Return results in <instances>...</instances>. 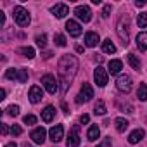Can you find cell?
<instances>
[{
    "label": "cell",
    "mask_w": 147,
    "mask_h": 147,
    "mask_svg": "<svg viewBox=\"0 0 147 147\" xmlns=\"http://www.w3.org/2000/svg\"><path fill=\"white\" fill-rule=\"evenodd\" d=\"M78 71V59L75 55H62L61 61H59V66H57V75L61 78V83H62V92L67 90V87L71 85L73 78H75Z\"/></svg>",
    "instance_id": "6da1fadb"
},
{
    "label": "cell",
    "mask_w": 147,
    "mask_h": 147,
    "mask_svg": "<svg viewBox=\"0 0 147 147\" xmlns=\"http://www.w3.org/2000/svg\"><path fill=\"white\" fill-rule=\"evenodd\" d=\"M5 78L7 80H14V82H19V83H26L28 82V71L24 67H19V69L11 67L5 73Z\"/></svg>",
    "instance_id": "7a4b0ae2"
},
{
    "label": "cell",
    "mask_w": 147,
    "mask_h": 147,
    "mask_svg": "<svg viewBox=\"0 0 147 147\" xmlns=\"http://www.w3.org/2000/svg\"><path fill=\"white\" fill-rule=\"evenodd\" d=\"M14 21H16L18 26H23V28L28 26L30 24V12L21 5L14 7Z\"/></svg>",
    "instance_id": "3957f363"
},
{
    "label": "cell",
    "mask_w": 147,
    "mask_h": 147,
    "mask_svg": "<svg viewBox=\"0 0 147 147\" xmlns=\"http://www.w3.org/2000/svg\"><path fill=\"white\" fill-rule=\"evenodd\" d=\"M92 97H94V88H92V85H90V83H83L82 88H80V94L76 95V104L88 102Z\"/></svg>",
    "instance_id": "277c9868"
},
{
    "label": "cell",
    "mask_w": 147,
    "mask_h": 147,
    "mask_svg": "<svg viewBox=\"0 0 147 147\" xmlns=\"http://www.w3.org/2000/svg\"><path fill=\"white\" fill-rule=\"evenodd\" d=\"M116 31H118V36L121 38V43L126 47V45L130 43V36H128V21H126V19H119Z\"/></svg>",
    "instance_id": "5b68a950"
},
{
    "label": "cell",
    "mask_w": 147,
    "mask_h": 147,
    "mask_svg": "<svg viewBox=\"0 0 147 147\" xmlns=\"http://www.w3.org/2000/svg\"><path fill=\"white\" fill-rule=\"evenodd\" d=\"M42 85L45 87V90H47L50 95H54V94L59 90L57 82H55V76H52V75H43V76H42Z\"/></svg>",
    "instance_id": "8992f818"
},
{
    "label": "cell",
    "mask_w": 147,
    "mask_h": 147,
    "mask_svg": "<svg viewBox=\"0 0 147 147\" xmlns=\"http://www.w3.org/2000/svg\"><path fill=\"white\" fill-rule=\"evenodd\" d=\"M116 87H118L119 92L128 94V92L131 90V78H130L128 75H119L118 80H116Z\"/></svg>",
    "instance_id": "52a82bcc"
},
{
    "label": "cell",
    "mask_w": 147,
    "mask_h": 147,
    "mask_svg": "<svg viewBox=\"0 0 147 147\" xmlns=\"http://www.w3.org/2000/svg\"><path fill=\"white\" fill-rule=\"evenodd\" d=\"M94 80H95L97 87H106V85H107V71L99 66V67L94 71Z\"/></svg>",
    "instance_id": "ba28073f"
},
{
    "label": "cell",
    "mask_w": 147,
    "mask_h": 147,
    "mask_svg": "<svg viewBox=\"0 0 147 147\" xmlns=\"http://www.w3.org/2000/svg\"><path fill=\"white\" fill-rule=\"evenodd\" d=\"M75 14H76V18H78L80 21H83V23H88V21L92 19V11H90V7H87V5H78V7L75 9Z\"/></svg>",
    "instance_id": "9c48e42d"
},
{
    "label": "cell",
    "mask_w": 147,
    "mask_h": 147,
    "mask_svg": "<svg viewBox=\"0 0 147 147\" xmlns=\"http://www.w3.org/2000/svg\"><path fill=\"white\" fill-rule=\"evenodd\" d=\"M49 137L52 142H61L64 138V126L62 125H55L49 130Z\"/></svg>",
    "instance_id": "30bf717a"
},
{
    "label": "cell",
    "mask_w": 147,
    "mask_h": 147,
    "mask_svg": "<svg viewBox=\"0 0 147 147\" xmlns=\"http://www.w3.org/2000/svg\"><path fill=\"white\" fill-rule=\"evenodd\" d=\"M66 31H67L71 36H80L83 30H82V26H80V23H78V21L69 19V21L66 23Z\"/></svg>",
    "instance_id": "8fae6325"
},
{
    "label": "cell",
    "mask_w": 147,
    "mask_h": 147,
    "mask_svg": "<svg viewBox=\"0 0 147 147\" xmlns=\"http://www.w3.org/2000/svg\"><path fill=\"white\" fill-rule=\"evenodd\" d=\"M66 145L67 147H80V135H78V126L71 128L69 135H67V140H66Z\"/></svg>",
    "instance_id": "7c38bea8"
},
{
    "label": "cell",
    "mask_w": 147,
    "mask_h": 147,
    "mask_svg": "<svg viewBox=\"0 0 147 147\" xmlns=\"http://www.w3.org/2000/svg\"><path fill=\"white\" fill-rule=\"evenodd\" d=\"M50 12H52L57 19H62V18H66V14H69V7H67L66 4H55V5H52Z\"/></svg>",
    "instance_id": "4fadbf2b"
},
{
    "label": "cell",
    "mask_w": 147,
    "mask_h": 147,
    "mask_svg": "<svg viewBox=\"0 0 147 147\" xmlns=\"http://www.w3.org/2000/svg\"><path fill=\"white\" fill-rule=\"evenodd\" d=\"M28 97H30V102H31V104H38V102L43 99V92H42V88H40L38 85H33V87L30 88Z\"/></svg>",
    "instance_id": "5bb4252c"
},
{
    "label": "cell",
    "mask_w": 147,
    "mask_h": 147,
    "mask_svg": "<svg viewBox=\"0 0 147 147\" xmlns=\"http://www.w3.org/2000/svg\"><path fill=\"white\" fill-rule=\"evenodd\" d=\"M45 135H47V131H45V128L43 126H38V128H35L33 131H31V140L35 142V144H43L45 142Z\"/></svg>",
    "instance_id": "9a60e30c"
},
{
    "label": "cell",
    "mask_w": 147,
    "mask_h": 147,
    "mask_svg": "<svg viewBox=\"0 0 147 147\" xmlns=\"http://www.w3.org/2000/svg\"><path fill=\"white\" fill-rule=\"evenodd\" d=\"M99 42H100L99 33H95V31H88V33H85V45H87V47H97Z\"/></svg>",
    "instance_id": "2e32d148"
},
{
    "label": "cell",
    "mask_w": 147,
    "mask_h": 147,
    "mask_svg": "<svg viewBox=\"0 0 147 147\" xmlns=\"http://www.w3.org/2000/svg\"><path fill=\"white\" fill-rule=\"evenodd\" d=\"M144 135H145V131H144L142 128H137V130H133V131L128 135V142H130V144H138V142L144 138Z\"/></svg>",
    "instance_id": "e0dca14e"
},
{
    "label": "cell",
    "mask_w": 147,
    "mask_h": 147,
    "mask_svg": "<svg viewBox=\"0 0 147 147\" xmlns=\"http://www.w3.org/2000/svg\"><path fill=\"white\" fill-rule=\"evenodd\" d=\"M54 116H55V107H54V106H47V107L42 111V119H43L45 123H50V121L54 119Z\"/></svg>",
    "instance_id": "ac0fdd59"
},
{
    "label": "cell",
    "mask_w": 147,
    "mask_h": 147,
    "mask_svg": "<svg viewBox=\"0 0 147 147\" xmlns=\"http://www.w3.org/2000/svg\"><path fill=\"white\" fill-rule=\"evenodd\" d=\"M109 69V73H111V75H118V73L123 69V62L119 61V59H113V61H109V66H107Z\"/></svg>",
    "instance_id": "d6986e66"
},
{
    "label": "cell",
    "mask_w": 147,
    "mask_h": 147,
    "mask_svg": "<svg viewBox=\"0 0 147 147\" xmlns=\"http://www.w3.org/2000/svg\"><path fill=\"white\" fill-rule=\"evenodd\" d=\"M137 47H138V50H147V31H142V33H138L137 35Z\"/></svg>",
    "instance_id": "ffe728a7"
},
{
    "label": "cell",
    "mask_w": 147,
    "mask_h": 147,
    "mask_svg": "<svg viewBox=\"0 0 147 147\" xmlns=\"http://www.w3.org/2000/svg\"><path fill=\"white\" fill-rule=\"evenodd\" d=\"M99 135H100V130H99L97 125H92V126L88 128V131H87V138H88L90 142H95V140L99 138Z\"/></svg>",
    "instance_id": "44dd1931"
},
{
    "label": "cell",
    "mask_w": 147,
    "mask_h": 147,
    "mask_svg": "<svg viewBox=\"0 0 147 147\" xmlns=\"http://www.w3.org/2000/svg\"><path fill=\"white\" fill-rule=\"evenodd\" d=\"M128 125H130V123H128V119H125V118H116V119H114V126H116V130H118L119 133H123V131L128 128Z\"/></svg>",
    "instance_id": "7402d4cb"
},
{
    "label": "cell",
    "mask_w": 147,
    "mask_h": 147,
    "mask_svg": "<svg viewBox=\"0 0 147 147\" xmlns=\"http://www.w3.org/2000/svg\"><path fill=\"white\" fill-rule=\"evenodd\" d=\"M102 50H104L106 54H114V52H116V45L107 38V40L102 42Z\"/></svg>",
    "instance_id": "603a6c76"
},
{
    "label": "cell",
    "mask_w": 147,
    "mask_h": 147,
    "mask_svg": "<svg viewBox=\"0 0 147 147\" xmlns=\"http://www.w3.org/2000/svg\"><path fill=\"white\" fill-rule=\"evenodd\" d=\"M106 104H104V100H97L95 102V106H94V113L95 114H99V116H104L106 114Z\"/></svg>",
    "instance_id": "cb8c5ba5"
},
{
    "label": "cell",
    "mask_w": 147,
    "mask_h": 147,
    "mask_svg": "<svg viewBox=\"0 0 147 147\" xmlns=\"http://www.w3.org/2000/svg\"><path fill=\"white\" fill-rule=\"evenodd\" d=\"M137 97H138V100H142V102L147 100V85H145V83H140V85H138Z\"/></svg>",
    "instance_id": "d4e9b609"
},
{
    "label": "cell",
    "mask_w": 147,
    "mask_h": 147,
    "mask_svg": "<svg viewBox=\"0 0 147 147\" xmlns=\"http://www.w3.org/2000/svg\"><path fill=\"white\" fill-rule=\"evenodd\" d=\"M19 54H23V55L28 57V59H33V57H35V49H33V47H21V49H19Z\"/></svg>",
    "instance_id": "484cf974"
},
{
    "label": "cell",
    "mask_w": 147,
    "mask_h": 147,
    "mask_svg": "<svg viewBox=\"0 0 147 147\" xmlns=\"http://www.w3.org/2000/svg\"><path fill=\"white\" fill-rule=\"evenodd\" d=\"M128 62H130V66H131L135 71H138V69H140V61H138L133 54H128Z\"/></svg>",
    "instance_id": "4316f807"
},
{
    "label": "cell",
    "mask_w": 147,
    "mask_h": 147,
    "mask_svg": "<svg viewBox=\"0 0 147 147\" xmlns=\"http://www.w3.org/2000/svg\"><path fill=\"white\" fill-rule=\"evenodd\" d=\"M137 23H138V28H147V12H142V14H138V18H137Z\"/></svg>",
    "instance_id": "83f0119b"
},
{
    "label": "cell",
    "mask_w": 147,
    "mask_h": 147,
    "mask_svg": "<svg viewBox=\"0 0 147 147\" xmlns=\"http://www.w3.org/2000/svg\"><path fill=\"white\" fill-rule=\"evenodd\" d=\"M54 42H55V45H57V47H66V45H67V42H66V36H64V35H55V36H54Z\"/></svg>",
    "instance_id": "f1b7e54d"
},
{
    "label": "cell",
    "mask_w": 147,
    "mask_h": 147,
    "mask_svg": "<svg viewBox=\"0 0 147 147\" xmlns=\"http://www.w3.org/2000/svg\"><path fill=\"white\" fill-rule=\"evenodd\" d=\"M7 114L9 116H12V118H16V116H19V106H9L7 107Z\"/></svg>",
    "instance_id": "f546056e"
},
{
    "label": "cell",
    "mask_w": 147,
    "mask_h": 147,
    "mask_svg": "<svg viewBox=\"0 0 147 147\" xmlns=\"http://www.w3.org/2000/svg\"><path fill=\"white\" fill-rule=\"evenodd\" d=\"M23 121H24V125H36V116H33V114H26L24 118H23Z\"/></svg>",
    "instance_id": "4dcf8cb0"
},
{
    "label": "cell",
    "mask_w": 147,
    "mask_h": 147,
    "mask_svg": "<svg viewBox=\"0 0 147 147\" xmlns=\"http://www.w3.org/2000/svg\"><path fill=\"white\" fill-rule=\"evenodd\" d=\"M35 40H36V45H38V47H42V49L47 45V35H38Z\"/></svg>",
    "instance_id": "1f68e13d"
},
{
    "label": "cell",
    "mask_w": 147,
    "mask_h": 147,
    "mask_svg": "<svg viewBox=\"0 0 147 147\" xmlns=\"http://www.w3.org/2000/svg\"><path fill=\"white\" fill-rule=\"evenodd\" d=\"M11 133H12L14 137H19V135L23 133V128H21L19 125H12V126H11Z\"/></svg>",
    "instance_id": "d6a6232c"
},
{
    "label": "cell",
    "mask_w": 147,
    "mask_h": 147,
    "mask_svg": "<svg viewBox=\"0 0 147 147\" xmlns=\"http://www.w3.org/2000/svg\"><path fill=\"white\" fill-rule=\"evenodd\" d=\"M109 12H111V5H104V11H102V18H109Z\"/></svg>",
    "instance_id": "836d02e7"
},
{
    "label": "cell",
    "mask_w": 147,
    "mask_h": 147,
    "mask_svg": "<svg viewBox=\"0 0 147 147\" xmlns=\"http://www.w3.org/2000/svg\"><path fill=\"white\" fill-rule=\"evenodd\" d=\"M88 121H90V116H88V114H82V116H80V123H82V125H85V123H88Z\"/></svg>",
    "instance_id": "e575fe53"
},
{
    "label": "cell",
    "mask_w": 147,
    "mask_h": 147,
    "mask_svg": "<svg viewBox=\"0 0 147 147\" xmlns=\"http://www.w3.org/2000/svg\"><path fill=\"white\" fill-rule=\"evenodd\" d=\"M100 147H111V137H106L100 144Z\"/></svg>",
    "instance_id": "d590c367"
},
{
    "label": "cell",
    "mask_w": 147,
    "mask_h": 147,
    "mask_svg": "<svg viewBox=\"0 0 147 147\" xmlns=\"http://www.w3.org/2000/svg\"><path fill=\"white\" fill-rule=\"evenodd\" d=\"M135 5L137 7H144L145 5V0H135Z\"/></svg>",
    "instance_id": "8d00e7d4"
},
{
    "label": "cell",
    "mask_w": 147,
    "mask_h": 147,
    "mask_svg": "<svg viewBox=\"0 0 147 147\" xmlns=\"http://www.w3.org/2000/svg\"><path fill=\"white\" fill-rule=\"evenodd\" d=\"M4 23H5V14H4L2 11H0V24L4 26Z\"/></svg>",
    "instance_id": "74e56055"
},
{
    "label": "cell",
    "mask_w": 147,
    "mask_h": 147,
    "mask_svg": "<svg viewBox=\"0 0 147 147\" xmlns=\"http://www.w3.org/2000/svg\"><path fill=\"white\" fill-rule=\"evenodd\" d=\"M4 99H5V88L0 90V100H4Z\"/></svg>",
    "instance_id": "f35d334b"
},
{
    "label": "cell",
    "mask_w": 147,
    "mask_h": 147,
    "mask_svg": "<svg viewBox=\"0 0 147 147\" xmlns=\"http://www.w3.org/2000/svg\"><path fill=\"white\" fill-rule=\"evenodd\" d=\"M7 131H9L7 125H2V135H7Z\"/></svg>",
    "instance_id": "ab89813d"
},
{
    "label": "cell",
    "mask_w": 147,
    "mask_h": 147,
    "mask_svg": "<svg viewBox=\"0 0 147 147\" xmlns=\"http://www.w3.org/2000/svg\"><path fill=\"white\" fill-rule=\"evenodd\" d=\"M62 109H64V113H66V114L69 113V109H67V106H66V102H62Z\"/></svg>",
    "instance_id": "60d3db41"
},
{
    "label": "cell",
    "mask_w": 147,
    "mask_h": 147,
    "mask_svg": "<svg viewBox=\"0 0 147 147\" xmlns=\"http://www.w3.org/2000/svg\"><path fill=\"white\" fill-rule=\"evenodd\" d=\"M76 52H80V54H82V52H83V47H82V45H78V47H76Z\"/></svg>",
    "instance_id": "b9f144b4"
},
{
    "label": "cell",
    "mask_w": 147,
    "mask_h": 147,
    "mask_svg": "<svg viewBox=\"0 0 147 147\" xmlns=\"http://www.w3.org/2000/svg\"><path fill=\"white\" fill-rule=\"evenodd\" d=\"M5 147H18V145H16V144H14V142H9V144H7V145H5Z\"/></svg>",
    "instance_id": "7bdbcfd3"
},
{
    "label": "cell",
    "mask_w": 147,
    "mask_h": 147,
    "mask_svg": "<svg viewBox=\"0 0 147 147\" xmlns=\"http://www.w3.org/2000/svg\"><path fill=\"white\" fill-rule=\"evenodd\" d=\"M23 147H33V145H30L28 142H24V144H23Z\"/></svg>",
    "instance_id": "ee69618b"
},
{
    "label": "cell",
    "mask_w": 147,
    "mask_h": 147,
    "mask_svg": "<svg viewBox=\"0 0 147 147\" xmlns=\"http://www.w3.org/2000/svg\"><path fill=\"white\" fill-rule=\"evenodd\" d=\"M99 147H100V145H99Z\"/></svg>",
    "instance_id": "f6af8a7d"
}]
</instances>
